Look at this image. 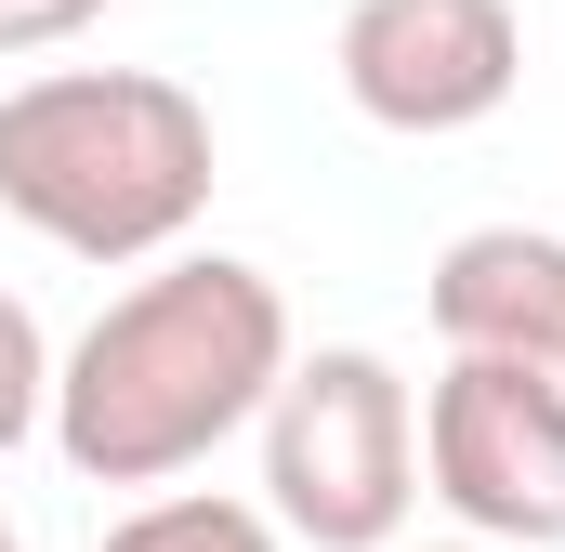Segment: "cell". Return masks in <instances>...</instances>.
Wrapping results in <instances>:
<instances>
[{
    "mask_svg": "<svg viewBox=\"0 0 565 552\" xmlns=\"http://www.w3.org/2000/svg\"><path fill=\"white\" fill-rule=\"evenodd\" d=\"M0 552H26V540H13V513H0Z\"/></svg>",
    "mask_w": 565,
    "mask_h": 552,
    "instance_id": "11",
    "label": "cell"
},
{
    "mask_svg": "<svg viewBox=\"0 0 565 552\" xmlns=\"http://www.w3.org/2000/svg\"><path fill=\"white\" fill-rule=\"evenodd\" d=\"M422 302L447 329V355H540V369H565V237H540V224L447 237Z\"/></svg>",
    "mask_w": 565,
    "mask_h": 552,
    "instance_id": "6",
    "label": "cell"
},
{
    "mask_svg": "<svg viewBox=\"0 0 565 552\" xmlns=\"http://www.w3.org/2000/svg\"><path fill=\"white\" fill-rule=\"evenodd\" d=\"M40 421H53V342H40V316L0 289V460H13Z\"/></svg>",
    "mask_w": 565,
    "mask_h": 552,
    "instance_id": "8",
    "label": "cell"
},
{
    "mask_svg": "<svg viewBox=\"0 0 565 552\" xmlns=\"http://www.w3.org/2000/svg\"><path fill=\"white\" fill-rule=\"evenodd\" d=\"M106 0H0V53H53V40H79Z\"/></svg>",
    "mask_w": 565,
    "mask_h": 552,
    "instance_id": "9",
    "label": "cell"
},
{
    "mask_svg": "<svg viewBox=\"0 0 565 552\" xmlns=\"http://www.w3.org/2000/svg\"><path fill=\"white\" fill-rule=\"evenodd\" d=\"M0 211L66 264H158L211 211V106L158 66H40L0 93Z\"/></svg>",
    "mask_w": 565,
    "mask_h": 552,
    "instance_id": "2",
    "label": "cell"
},
{
    "mask_svg": "<svg viewBox=\"0 0 565 552\" xmlns=\"http://www.w3.org/2000/svg\"><path fill=\"white\" fill-rule=\"evenodd\" d=\"M329 66H342L355 119L434 145V132H473V119L513 106L526 26H513V0H355L342 40H329Z\"/></svg>",
    "mask_w": 565,
    "mask_h": 552,
    "instance_id": "5",
    "label": "cell"
},
{
    "mask_svg": "<svg viewBox=\"0 0 565 552\" xmlns=\"http://www.w3.org/2000/svg\"><path fill=\"white\" fill-rule=\"evenodd\" d=\"M289 369V302L237 251H158L66 355H53V447L79 487H171L224 434H250Z\"/></svg>",
    "mask_w": 565,
    "mask_h": 552,
    "instance_id": "1",
    "label": "cell"
},
{
    "mask_svg": "<svg viewBox=\"0 0 565 552\" xmlns=\"http://www.w3.org/2000/svg\"><path fill=\"white\" fill-rule=\"evenodd\" d=\"M434 552H513V540H434Z\"/></svg>",
    "mask_w": 565,
    "mask_h": 552,
    "instance_id": "10",
    "label": "cell"
},
{
    "mask_svg": "<svg viewBox=\"0 0 565 552\" xmlns=\"http://www.w3.org/2000/svg\"><path fill=\"white\" fill-rule=\"evenodd\" d=\"M422 474L460 513V540H565V369L540 355H447V382L422 395Z\"/></svg>",
    "mask_w": 565,
    "mask_h": 552,
    "instance_id": "4",
    "label": "cell"
},
{
    "mask_svg": "<svg viewBox=\"0 0 565 552\" xmlns=\"http://www.w3.org/2000/svg\"><path fill=\"white\" fill-rule=\"evenodd\" d=\"M93 552H302V540H289V527L264 513V500H211V487H158V500H145V513H119V527H106Z\"/></svg>",
    "mask_w": 565,
    "mask_h": 552,
    "instance_id": "7",
    "label": "cell"
},
{
    "mask_svg": "<svg viewBox=\"0 0 565 552\" xmlns=\"http://www.w3.org/2000/svg\"><path fill=\"white\" fill-rule=\"evenodd\" d=\"M264 513L302 552H395L422 500V395L395 382V355L369 342H316L289 355L264 395Z\"/></svg>",
    "mask_w": 565,
    "mask_h": 552,
    "instance_id": "3",
    "label": "cell"
}]
</instances>
